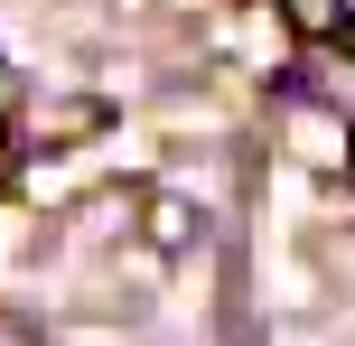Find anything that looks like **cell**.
<instances>
[{
    "instance_id": "cell-2",
    "label": "cell",
    "mask_w": 355,
    "mask_h": 346,
    "mask_svg": "<svg viewBox=\"0 0 355 346\" xmlns=\"http://www.w3.org/2000/svg\"><path fill=\"white\" fill-rule=\"evenodd\" d=\"M150 234H159V243H187L196 234V206L187 197H150Z\"/></svg>"
},
{
    "instance_id": "cell-1",
    "label": "cell",
    "mask_w": 355,
    "mask_h": 346,
    "mask_svg": "<svg viewBox=\"0 0 355 346\" xmlns=\"http://www.w3.org/2000/svg\"><path fill=\"white\" fill-rule=\"evenodd\" d=\"M290 28H300V37H337L346 28V0H290Z\"/></svg>"
}]
</instances>
